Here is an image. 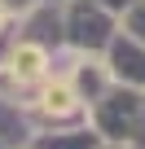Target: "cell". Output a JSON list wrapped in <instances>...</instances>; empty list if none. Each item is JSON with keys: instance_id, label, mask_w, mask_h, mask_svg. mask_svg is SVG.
Returning a JSON list of instances; mask_svg holds the SVG:
<instances>
[{"instance_id": "obj_1", "label": "cell", "mask_w": 145, "mask_h": 149, "mask_svg": "<svg viewBox=\"0 0 145 149\" xmlns=\"http://www.w3.org/2000/svg\"><path fill=\"white\" fill-rule=\"evenodd\" d=\"M44 66H48V57H44V48H35V44H18V48L9 53V74H13L18 84L44 79Z\"/></svg>"}, {"instance_id": "obj_2", "label": "cell", "mask_w": 145, "mask_h": 149, "mask_svg": "<svg viewBox=\"0 0 145 149\" xmlns=\"http://www.w3.org/2000/svg\"><path fill=\"white\" fill-rule=\"evenodd\" d=\"M40 110H44L48 118H66V114L79 110V101H75V92H70V84H44V92H40Z\"/></svg>"}]
</instances>
